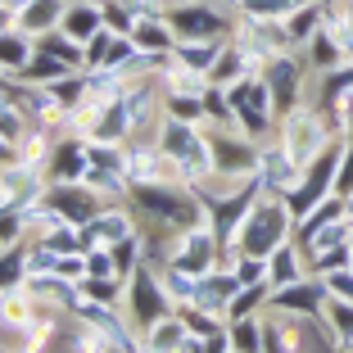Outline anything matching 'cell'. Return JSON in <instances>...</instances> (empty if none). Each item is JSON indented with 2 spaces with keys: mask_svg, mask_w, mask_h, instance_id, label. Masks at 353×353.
Segmentation results:
<instances>
[{
  "mask_svg": "<svg viewBox=\"0 0 353 353\" xmlns=\"http://www.w3.org/2000/svg\"><path fill=\"white\" fill-rule=\"evenodd\" d=\"M335 195H353V132H344V154H340V172H335Z\"/></svg>",
  "mask_w": 353,
  "mask_h": 353,
  "instance_id": "cell-38",
  "label": "cell"
},
{
  "mask_svg": "<svg viewBox=\"0 0 353 353\" xmlns=\"http://www.w3.org/2000/svg\"><path fill=\"white\" fill-rule=\"evenodd\" d=\"M272 299V281H254V285H240L227 303V317H245V312H263Z\"/></svg>",
  "mask_w": 353,
  "mask_h": 353,
  "instance_id": "cell-29",
  "label": "cell"
},
{
  "mask_svg": "<svg viewBox=\"0 0 353 353\" xmlns=\"http://www.w3.org/2000/svg\"><path fill=\"white\" fill-rule=\"evenodd\" d=\"M28 127H32V118H28V109H23L19 100H5L0 104V136H5V141H10V145H19L23 136H28Z\"/></svg>",
  "mask_w": 353,
  "mask_h": 353,
  "instance_id": "cell-32",
  "label": "cell"
},
{
  "mask_svg": "<svg viewBox=\"0 0 353 353\" xmlns=\"http://www.w3.org/2000/svg\"><path fill=\"white\" fill-rule=\"evenodd\" d=\"M285 240H294V213H290V204H285V195L263 190L259 204H254L250 218H245V227H240V236H236V254H263V259H268Z\"/></svg>",
  "mask_w": 353,
  "mask_h": 353,
  "instance_id": "cell-1",
  "label": "cell"
},
{
  "mask_svg": "<svg viewBox=\"0 0 353 353\" xmlns=\"http://www.w3.org/2000/svg\"><path fill=\"white\" fill-rule=\"evenodd\" d=\"M240 290L236 281V268H227V263H218V268H208L204 276H199V290H195V303L199 308H213V312H227L231 294Z\"/></svg>",
  "mask_w": 353,
  "mask_h": 353,
  "instance_id": "cell-13",
  "label": "cell"
},
{
  "mask_svg": "<svg viewBox=\"0 0 353 353\" xmlns=\"http://www.w3.org/2000/svg\"><path fill=\"white\" fill-rule=\"evenodd\" d=\"M322 23H326V0H303L294 14H285V32H290L294 46H303Z\"/></svg>",
  "mask_w": 353,
  "mask_h": 353,
  "instance_id": "cell-24",
  "label": "cell"
},
{
  "mask_svg": "<svg viewBox=\"0 0 353 353\" xmlns=\"http://www.w3.org/2000/svg\"><path fill=\"white\" fill-rule=\"evenodd\" d=\"M145 353H181L190 340V326L181 312H168V317H159V322H150L145 331Z\"/></svg>",
  "mask_w": 353,
  "mask_h": 353,
  "instance_id": "cell-15",
  "label": "cell"
},
{
  "mask_svg": "<svg viewBox=\"0 0 353 353\" xmlns=\"http://www.w3.org/2000/svg\"><path fill=\"white\" fill-rule=\"evenodd\" d=\"M5 159H14V145L5 141V136H0V163H5Z\"/></svg>",
  "mask_w": 353,
  "mask_h": 353,
  "instance_id": "cell-40",
  "label": "cell"
},
{
  "mask_svg": "<svg viewBox=\"0 0 353 353\" xmlns=\"http://www.w3.org/2000/svg\"><path fill=\"white\" fill-rule=\"evenodd\" d=\"M163 14H168V28L176 32V41L231 37V28H236V10L222 5V0H186V5H172Z\"/></svg>",
  "mask_w": 353,
  "mask_h": 353,
  "instance_id": "cell-4",
  "label": "cell"
},
{
  "mask_svg": "<svg viewBox=\"0 0 353 353\" xmlns=\"http://www.w3.org/2000/svg\"><path fill=\"white\" fill-rule=\"evenodd\" d=\"M37 50H46V54H59L63 63H73V68H86V50H82V41H73L63 28H54V32H46V37H37Z\"/></svg>",
  "mask_w": 353,
  "mask_h": 353,
  "instance_id": "cell-28",
  "label": "cell"
},
{
  "mask_svg": "<svg viewBox=\"0 0 353 353\" xmlns=\"http://www.w3.org/2000/svg\"><path fill=\"white\" fill-rule=\"evenodd\" d=\"M118 37H123V32H114V28H100L95 37H86V46H82V50H86V68H109Z\"/></svg>",
  "mask_w": 353,
  "mask_h": 353,
  "instance_id": "cell-33",
  "label": "cell"
},
{
  "mask_svg": "<svg viewBox=\"0 0 353 353\" xmlns=\"http://www.w3.org/2000/svg\"><path fill=\"white\" fill-rule=\"evenodd\" d=\"M73 41L86 46V37H95V32L104 28V5L100 0H68V10H63V23H59Z\"/></svg>",
  "mask_w": 353,
  "mask_h": 353,
  "instance_id": "cell-18",
  "label": "cell"
},
{
  "mask_svg": "<svg viewBox=\"0 0 353 353\" xmlns=\"http://www.w3.org/2000/svg\"><path fill=\"white\" fill-rule=\"evenodd\" d=\"M322 317H326V326H331V335H335V353H353V303L331 294V299L322 303Z\"/></svg>",
  "mask_w": 353,
  "mask_h": 353,
  "instance_id": "cell-23",
  "label": "cell"
},
{
  "mask_svg": "<svg viewBox=\"0 0 353 353\" xmlns=\"http://www.w3.org/2000/svg\"><path fill=\"white\" fill-rule=\"evenodd\" d=\"M236 281L240 285H254V281H272V263L263 254H236Z\"/></svg>",
  "mask_w": 353,
  "mask_h": 353,
  "instance_id": "cell-35",
  "label": "cell"
},
{
  "mask_svg": "<svg viewBox=\"0 0 353 353\" xmlns=\"http://www.w3.org/2000/svg\"><path fill=\"white\" fill-rule=\"evenodd\" d=\"M63 10H68V0H28L23 10H14V23L28 37H46L63 23Z\"/></svg>",
  "mask_w": 353,
  "mask_h": 353,
  "instance_id": "cell-16",
  "label": "cell"
},
{
  "mask_svg": "<svg viewBox=\"0 0 353 353\" xmlns=\"http://www.w3.org/2000/svg\"><path fill=\"white\" fill-rule=\"evenodd\" d=\"M132 41L141 46V50H150V54H172L176 32L168 28V14H141L136 28H132Z\"/></svg>",
  "mask_w": 353,
  "mask_h": 353,
  "instance_id": "cell-19",
  "label": "cell"
},
{
  "mask_svg": "<svg viewBox=\"0 0 353 353\" xmlns=\"http://www.w3.org/2000/svg\"><path fill=\"white\" fill-rule=\"evenodd\" d=\"M335 218H344V199H340V195H326L317 208H308V213H303V218L294 222V240L303 245L308 236H317V231H322L326 222H335Z\"/></svg>",
  "mask_w": 353,
  "mask_h": 353,
  "instance_id": "cell-26",
  "label": "cell"
},
{
  "mask_svg": "<svg viewBox=\"0 0 353 353\" xmlns=\"http://www.w3.org/2000/svg\"><path fill=\"white\" fill-rule=\"evenodd\" d=\"M227 100H231V114H236V127L254 141H272L276 136V100H272V86L263 82V73H250L240 82L227 86Z\"/></svg>",
  "mask_w": 353,
  "mask_h": 353,
  "instance_id": "cell-3",
  "label": "cell"
},
{
  "mask_svg": "<svg viewBox=\"0 0 353 353\" xmlns=\"http://www.w3.org/2000/svg\"><path fill=\"white\" fill-rule=\"evenodd\" d=\"M222 46H227V37H208V41H176L172 46V59L208 77V73H213V63H218V54H222Z\"/></svg>",
  "mask_w": 353,
  "mask_h": 353,
  "instance_id": "cell-21",
  "label": "cell"
},
{
  "mask_svg": "<svg viewBox=\"0 0 353 353\" xmlns=\"http://www.w3.org/2000/svg\"><path fill=\"white\" fill-rule=\"evenodd\" d=\"M123 312L132 317L136 331H145L150 322H159V317L176 312V303L168 299V290H163V281H159L154 263H136V268H132V276H127V294H123Z\"/></svg>",
  "mask_w": 353,
  "mask_h": 353,
  "instance_id": "cell-5",
  "label": "cell"
},
{
  "mask_svg": "<svg viewBox=\"0 0 353 353\" xmlns=\"http://www.w3.org/2000/svg\"><path fill=\"white\" fill-rule=\"evenodd\" d=\"M0 5H10V0H0Z\"/></svg>",
  "mask_w": 353,
  "mask_h": 353,
  "instance_id": "cell-42",
  "label": "cell"
},
{
  "mask_svg": "<svg viewBox=\"0 0 353 353\" xmlns=\"http://www.w3.org/2000/svg\"><path fill=\"white\" fill-rule=\"evenodd\" d=\"M299 172H303V168L290 159V150L281 145L276 136L259 145V181H263V190H272V195H285V190L299 181Z\"/></svg>",
  "mask_w": 353,
  "mask_h": 353,
  "instance_id": "cell-10",
  "label": "cell"
},
{
  "mask_svg": "<svg viewBox=\"0 0 353 353\" xmlns=\"http://www.w3.org/2000/svg\"><path fill=\"white\" fill-rule=\"evenodd\" d=\"M10 23H14V10H10V5H0V32L10 28Z\"/></svg>",
  "mask_w": 353,
  "mask_h": 353,
  "instance_id": "cell-39",
  "label": "cell"
},
{
  "mask_svg": "<svg viewBox=\"0 0 353 353\" xmlns=\"http://www.w3.org/2000/svg\"><path fill=\"white\" fill-rule=\"evenodd\" d=\"M68 73H77L73 63H63L59 54L37 50V54H32V63L23 68V77H19V82H37V86H46V82H59V77H68Z\"/></svg>",
  "mask_w": 353,
  "mask_h": 353,
  "instance_id": "cell-27",
  "label": "cell"
},
{
  "mask_svg": "<svg viewBox=\"0 0 353 353\" xmlns=\"http://www.w3.org/2000/svg\"><path fill=\"white\" fill-rule=\"evenodd\" d=\"M32 86H37V82H32ZM46 91H50V95H54V104H59L63 114H68V109H73V104L86 95V68H77V73L59 77V82H46Z\"/></svg>",
  "mask_w": 353,
  "mask_h": 353,
  "instance_id": "cell-31",
  "label": "cell"
},
{
  "mask_svg": "<svg viewBox=\"0 0 353 353\" xmlns=\"http://www.w3.org/2000/svg\"><path fill=\"white\" fill-rule=\"evenodd\" d=\"M159 150H163V154H172L176 163L186 168V181H190V186H195V181H204V176L213 172V141H208L204 123H186V118L163 114V123H159Z\"/></svg>",
  "mask_w": 353,
  "mask_h": 353,
  "instance_id": "cell-2",
  "label": "cell"
},
{
  "mask_svg": "<svg viewBox=\"0 0 353 353\" xmlns=\"http://www.w3.org/2000/svg\"><path fill=\"white\" fill-rule=\"evenodd\" d=\"M303 0H236L240 14H259V19H285V14H294Z\"/></svg>",
  "mask_w": 353,
  "mask_h": 353,
  "instance_id": "cell-36",
  "label": "cell"
},
{
  "mask_svg": "<svg viewBox=\"0 0 353 353\" xmlns=\"http://www.w3.org/2000/svg\"><path fill=\"white\" fill-rule=\"evenodd\" d=\"M46 168H50V181H82L86 168H91V154H86V141L73 132H59L50 145V159H46Z\"/></svg>",
  "mask_w": 353,
  "mask_h": 353,
  "instance_id": "cell-11",
  "label": "cell"
},
{
  "mask_svg": "<svg viewBox=\"0 0 353 353\" xmlns=\"http://www.w3.org/2000/svg\"><path fill=\"white\" fill-rule=\"evenodd\" d=\"M263 82L272 86V100H276V118L290 114L294 104L308 95V82H312V68L303 59V50H281L263 63Z\"/></svg>",
  "mask_w": 353,
  "mask_h": 353,
  "instance_id": "cell-7",
  "label": "cell"
},
{
  "mask_svg": "<svg viewBox=\"0 0 353 353\" xmlns=\"http://www.w3.org/2000/svg\"><path fill=\"white\" fill-rule=\"evenodd\" d=\"M299 50H303V59H308L312 73H331V68H340V63H344V46L335 41V32L326 28V23L312 32V37L299 46Z\"/></svg>",
  "mask_w": 353,
  "mask_h": 353,
  "instance_id": "cell-17",
  "label": "cell"
},
{
  "mask_svg": "<svg viewBox=\"0 0 353 353\" xmlns=\"http://www.w3.org/2000/svg\"><path fill=\"white\" fill-rule=\"evenodd\" d=\"M23 281H28V240H19V245H5V250H0V290L23 285Z\"/></svg>",
  "mask_w": 353,
  "mask_h": 353,
  "instance_id": "cell-30",
  "label": "cell"
},
{
  "mask_svg": "<svg viewBox=\"0 0 353 353\" xmlns=\"http://www.w3.org/2000/svg\"><path fill=\"white\" fill-rule=\"evenodd\" d=\"M46 199H50V208H59L68 222H77V227L91 222L104 208V199L95 195L86 181H50V186H46Z\"/></svg>",
  "mask_w": 353,
  "mask_h": 353,
  "instance_id": "cell-9",
  "label": "cell"
},
{
  "mask_svg": "<svg viewBox=\"0 0 353 353\" xmlns=\"http://www.w3.org/2000/svg\"><path fill=\"white\" fill-rule=\"evenodd\" d=\"M227 335H231V353H263V312L231 317Z\"/></svg>",
  "mask_w": 353,
  "mask_h": 353,
  "instance_id": "cell-25",
  "label": "cell"
},
{
  "mask_svg": "<svg viewBox=\"0 0 353 353\" xmlns=\"http://www.w3.org/2000/svg\"><path fill=\"white\" fill-rule=\"evenodd\" d=\"M32 54H37V37H28L19 23H10V28L0 32V73L5 77H23Z\"/></svg>",
  "mask_w": 353,
  "mask_h": 353,
  "instance_id": "cell-14",
  "label": "cell"
},
{
  "mask_svg": "<svg viewBox=\"0 0 353 353\" xmlns=\"http://www.w3.org/2000/svg\"><path fill=\"white\" fill-rule=\"evenodd\" d=\"M163 114H172V118H186V123H204V95L163 91Z\"/></svg>",
  "mask_w": 353,
  "mask_h": 353,
  "instance_id": "cell-34",
  "label": "cell"
},
{
  "mask_svg": "<svg viewBox=\"0 0 353 353\" xmlns=\"http://www.w3.org/2000/svg\"><path fill=\"white\" fill-rule=\"evenodd\" d=\"M82 181H86V186H91L95 195L104 199V204H123V199L132 195V181H127V172H114V168H100V163L86 168Z\"/></svg>",
  "mask_w": 353,
  "mask_h": 353,
  "instance_id": "cell-22",
  "label": "cell"
},
{
  "mask_svg": "<svg viewBox=\"0 0 353 353\" xmlns=\"http://www.w3.org/2000/svg\"><path fill=\"white\" fill-rule=\"evenodd\" d=\"M344 213H349V218H353V195H344Z\"/></svg>",
  "mask_w": 353,
  "mask_h": 353,
  "instance_id": "cell-41",
  "label": "cell"
},
{
  "mask_svg": "<svg viewBox=\"0 0 353 353\" xmlns=\"http://www.w3.org/2000/svg\"><path fill=\"white\" fill-rule=\"evenodd\" d=\"M46 186H50V168L37 163V159H5L0 163V199L10 208H28L37 199H46Z\"/></svg>",
  "mask_w": 353,
  "mask_h": 353,
  "instance_id": "cell-8",
  "label": "cell"
},
{
  "mask_svg": "<svg viewBox=\"0 0 353 353\" xmlns=\"http://www.w3.org/2000/svg\"><path fill=\"white\" fill-rule=\"evenodd\" d=\"M268 263H272V290H276V285H290V281H299V276H308V254H303L299 240L276 245V250L268 254Z\"/></svg>",
  "mask_w": 353,
  "mask_h": 353,
  "instance_id": "cell-20",
  "label": "cell"
},
{
  "mask_svg": "<svg viewBox=\"0 0 353 353\" xmlns=\"http://www.w3.org/2000/svg\"><path fill=\"white\" fill-rule=\"evenodd\" d=\"M208 141H213V172L231 176V181H250L259 176V141L245 136L240 127H208Z\"/></svg>",
  "mask_w": 353,
  "mask_h": 353,
  "instance_id": "cell-6",
  "label": "cell"
},
{
  "mask_svg": "<svg viewBox=\"0 0 353 353\" xmlns=\"http://www.w3.org/2000/svg\"><path fill=\"white\" fill-rule=\"evenodd\" d=\"M104 5V28H114V32H123V37H132V28H136V19L141 14L127 5V0H100Z\"/></svg>",
  "mask_w": 353,
  "mask_h": 353,
  "instance_id": "cell-37",
  "label": "cell"
},
{
  "mask_svg": "<svg viewBox=\"0 0 353 353\" xmlns=\"http://www.w3.org/2000/svg\"><path fill=\"white\" fill-rule=\"evenodd\" d=\"M331 299V290H326V281L322 276H299V281H290V285H276L272 290V308H281V312H322V303Z\"/></svg>",
  "mask_w": 353,
  "mask_h": 353,
  "instance_id": "cell-12",
  "label": "cell"
}]
</instances>
